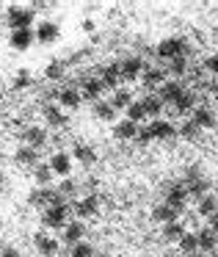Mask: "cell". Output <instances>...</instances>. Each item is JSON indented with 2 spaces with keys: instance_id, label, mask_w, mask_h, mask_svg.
Here are the masks:
<instances>
[{
  "instance_id": "1",
  "label": "cell",
  "mask_w": 218,
  "mask_h": 257,
  "mask_svg": "<svg viewBox=\"0 0 218 257\" xmlns=\"http://www.w3.org/2000/svg\"><path fill=\"white\" fill-rule=\"evenodd\" d=\"M69 213H72L69 202L45 207V210H42V227H45V229H64L69 224Z\"/></svg>"
},
{
  "instance_id": "2",
  "label": "cell",
  "mask_w": 218,
  "mask_h": 257,
  "mask_svg": "<svg viewBox=\"0 0 218 257\" xmlns=\"http://www.w3.org/2000/svg\"><path fill=\"white\" fill-rule=\"evenodd\" d=\"M188 39H182V36H168V39H163L160 45L155 47L157 58H163V61H171V58H179V56H188Z\"/></svg>"
},
{
  "instance_id": "3",
  "label": "cell",
  "mask_w": 218,
  "mask_h": 257,
  "mask_svg": "<svg viewBox=\"0 0 218 257\" xmlns=\"http://www.w3.org/2000/svg\"><path fill=\"white\" fill-rule=\"evenodd\" d=\"M182 183H185V191H188V196H196V199L207 196V191H210V183L204 180V174H201L199 166H190Z\"/></svg>"
},
{
  "instance_id": "4",
  "label": "cell",
  "mask_w": 218,
  "mask_h": 257,
  "mask_svg": "<svg viewBox=\"0 0 218 257\" xmlns=\"http://www.w3.org/2000/svg\"><path fill=\"white\" fill-rule=\"evenodd\" d=\"M6 23L12 31H23V28H34V9L25 6H9L6 12Z\"/></svg>"
},
{
  "instance_id": "5",
  "label": "cell",
  "mask_w": 218,
  "mask_h": 257,
  "mask_svg": "<svg viewBox=\"0 0 218 257\" xmlns=\"http://www.w3.org/2000/svg\"><path fill=\"white\" fill-rule=\"evenodd\" d=\"M61 202H67L61 194H58L56 188H34L28 194V205H34V207H50V205H61Z\"/></svg>"
},
{
  "instance_id": "6",
  "label": "cell",
  "mask_w": 218,
  "mask_h": 257,
  "mask_svg": "<svg viewBox=\"0 0 218 257\" xmlns=\"http://www.w3.org/2000/svg\"><path fill=\"white\" fill-rule=\"evenodd\" d=\"M23 144L25 147H31V150H42V147L50 141V136H47V130L45 127H39V124H31V127H25L23 130Z\"/></svg>"
},
{
  "instance_id": "7",
  "label": "cell",
  "mask_w": 218,
  "mask_h": 257,
  "mask_svg": "<svg viewBox=\"0 0 218 257\" xmlns=\"http://www.w3.org/2000/svg\"><path fill=\"white\" fill-rule=\"evenodd\" d=\"M69 207L78 213V218H89V216H94V213L100 210V199H97V194H86L83 199L69 202Z\"/></svg>"
},
{
  "instance_id": "8",
  "label": "cell",
  "mask_w": 218,
  "mask_h": 257,
  "mask_svg": "<svg viewBox=\"0 0 218 257\" xmlns=\"http://www.w3.org/2000/svg\"><path fill=\"white\" fill-rule=\"evenodd\" d=\"M34 36H36V42L39 45H53V42H58V36H61V28H58L56 23H39L34 28Z\"/></svg>"
},
{
  "instance_id": "9",
  "label": "cell",
  "mask_w": 218,
  "mask_h": 257,
  "mask_svg": "<svg viewBox=\"0 0 218 257\" xmlns=\"http://www.w3.org/2000/svg\"><path fill=\"white\" fill-rule=\"evenodd\" d=\"M182 94H185V86L179 83V80H166V83L157 89V97H160L163 105H166V102H171V105H174Z\"/></svg>"
},
{
  "instance_id": "10",
  "label": "cell",
  "mask_w": 218,
  "mask_h": 257,
  "mask_svg": "<svg viewBox=\"0 0 218 257\" xmlns=\"http://www.w3.org/2000/svg\"><path fill=\"white\" fill-rule=\"evenodd\" d=\"M100 80H102V86H105V89L116 91L119 89V80H122V67H119V61L105 64V67L100 69Z\"/></svg>"
},
{
  "instance_id": "11",
  "label": "cell",
  "mask_w": 218,
  "mask_h": 257,
  "mask_svg": "<svg viewBox=\"0 0 218 257\" xmlns=\"http://www.w3.org/2000/svg\"><path fill=\"white\" fill-rule=\"evenodd\" d=\"M34 246H36V251H39V257H53L58 251V240L53 238V235H47L45 229L34 235Z\"/></svg>"
},
{
  "instance_id": "12",
  "label": "cell",
  "mask_w": 218,
  "mask_h": 257,
  "mask_svg": "<svg viewBox=\"0 0 218 257\" xmlns=\"http://www.w3.org/2000/svg\"><path fill=\"white\" fill-rule=\"evenodd\" d=\"M36 42L34 36V28H23V31H12V36H9V45H12V50H20L25 53L31 45Z\"/></svg>"
},
{
  "instance_id": "13",
  "label": "cell",
  "mask_w": 218,
  "mask_h": 257,
  "mask_svg": "<svg viewBox=\"0 0 218 257\" xmlns=\"http://www.w3.org/2000/svg\"><path fill=\"white\" fill-rule=\"evenodd\" d=\"M42 113H45V122L50 124V127H67V122H69V116L64 113V108L53 105V102H45Z\"/></svg>"
},
{
  "instance_id": "14",
  "label": "cell",
  "mask_w": 218,
  "mask_h": 257,
  "mask_svg": "<svg viewBox=\"0 0 218 257\" xmlns=\"http://www.w3.org/2000/svg\"><path fill=\"white\" fill-rule=\"evenodd\" d=\"M149 133H152V139H157V141H168V139L177 136V127H174L168 119H152V122H149Z\"/></svg>"
},
{
  "instance_id": "15",
  "label": "cell",
  "mask_w": 218,
  "mask_h": 257,
  "mask_svg": "<svg viewBox=\"0 0 218 257\" xmlns=\"http://www.w3.org/2000/svg\"><path fill=\"white\" fill-rule=\"evenodd\" d=\"M119 67H122V80H135V78H141L144 69H146L138 56H130V58H124V61H119Z\"/></svg>"
},
{
  "instance_id": "16",
  "label": "cell",
  "mask_w": 218,
  "mask_h": 257,
  "mask_svg": "<svg viewBox=\"0 0 218 257\" xmlns=\"http://www.w3.org/2000/svg\"><path fill=\"white\" fill-rule=\"evenodd\" d=\"M185 199H188V191H185V183H174L166 194V205H171L177 213L185 210Z\"/></svg>"
},
{
  "instance_id": "17",
  "label": "cell",
  "mask_w": 218,
  "mask_h": 257,
  "mask_svg": "<svg viewBox=\"0 0 218 257\" xmlns=\"http://www.w3.org/2000/svg\"><path fill=\"white\" fill-rule=\"evenodd\" d=\"M83 235H86V227H83V221H69L67 227L61 229V243H67V246H75V243H80V240H83Z\"/></svg>"
},
{
  "instance_id": "18",
  "label": "cell",
  "mask_w": 218,
  "mask_h": 257,
  "mask_svg": "<svg viewBox=\"0 0 218 257\" xmlns=\"http://www.w3.org/2000/svg\"><path fill=\"white\" fill-rule=\"evenodd\" d=\"M47 163H50L53 174H58V177H69V172H72V155L69 152H56Z\"/></svg>"
},
{
  "instance_id": "19",
  "label": "cell",
  "mask_w": 218,
  "mask_h": 257,
  "mask_svg": "<svg viewBox=\"0 0 218 257\" xmlns=\"http://www.w3.org/2000/svg\"><path fill=\"white\" fill-rule=\"evenodd\" d=\"M14 163H17V166H25V169H36L39 166V150H31V147H20L17 152H14Z\"/></svg>"
},
{
  "instance_id": "20",
  "label": "cell",
  "mask_w": 218,
  "mask_h": 257,
  "mask_svg": "<svg viewBox=\"0 0 218 257\" xmlns=\"http://www.w3.org/2000/svg\"><path fill=\"white\" fill-rule=\"evenodd\" d=\"M105 91V86H102L100 78H86L83 86H80V97L89 102H100V94Z\"/></svg>"
},
{
  "instance_id": "21",
  "label": "cell",
  "mask_w": 218,
  "mask_h": 257,
  "mask_svg": "<svg viewBox=\"0 0 218 257\" xmlns=\"http://www.w3.org/2000/svg\"><path fill=\"white\" fill-rule=\"evenodd\" d=\"M190 122L199 130H210V127H215V111H212V108H196Z\"/></svg>"
},
{
  "instance_id": "22",
  "label": "cell",
  "mask_w": 218,
  "mask_h": 257,
  "mask_svg": "<svg viewBox=\"0 0 218 257\" xmlns=\"http://www.w3.org/2000/svg\"><path fill=\"white\" fill-rule=\"evenodd\" d=\"M141 80H144L146 89H160V86L166 83V69L146 67V69H144V75H141Z\"/></svg>"
},
{
  "instance_id": "23",
  "label": "cell",
  "mask_w": 218,
  "mask_h": 257,
  "mask_svg": "<svg viewBox=\"0 0 218 257\" xmlns=\"http://www.w3.org/2000/svg\"><path fill=\"white\" fill-rule=\"evenodd\" d=\"M56 100H58V105H61V108H69V111H72V108L80 105V100H83V97H80L78 89H72V86H64V89L58 91Z\"/></svg>"
},
{
  "instance_id": "24",
  "label": "cell",
  "mask_w": 218,
  "mask_h": 257,
  "mask_svg": "<svg viewBox=\"0 0 218 257\" xmlns=\"http://www.w3.org/2000/svg\"><path fill=\"white\" fill-rule=\"evenodd\" d=\"M152 221H160V224H168V221H179V213L174 210L171 205L160 202V205L152 207Z\"/></svg>"
},
{
  "instance_id": "25",
  "label": "cell",
  "mask_w": 218,
  "mask_h": 257,
  "mask_svg": "<svg viewBox=\"0 0 218 257\" xmlns=\"http://www.w3.org/2000/svg\"><path fill=\"white\" fill-rule=\"evenodd\" d=\"M72 161H80L83 166H94V163H97V150H94V147H89V144H75Z\"/></svg>"
},
{
  "instance_id": "26",
  "label": "cell",
  "mask_w": 218,
  "mask_h": 257,
  "mask_svg": "<svg viewBox=\"0 0 218 257\" xmlns=\"http://www.w3.org/2000/svg\"><path fill=\"white\" fill-rule=\"evenodd\" d=\"M196 240H199V251H215L218 249V235L210 227H201L196 232Z\"/></svg>"
},
{
  "instance_id": "27",
  "label": "cell",
  "mask_w": 218,
  "mask_h": 257,
  "mask_svg": "<svg viewBox=\"0 0 218 257\" xmlns=\"http://www.w3.org/2000/svg\"><path fill=\"white\" fill-rule=\"evenodd\" d=\"M113 136H116L119 141H135V136H138V124L122 119V122L113 124Z\"/></svg>"
},
{
  "instance_id": "28",
  "label": "cell",
  "mask_w": 218,
  "mask_h": 257,
  "mask_svg": "<svg viewBox=\"0 0 218 257\" xmlns=\"http://www.w3.org/2000/svg\"><path fill=\"white\" fill-rule=\"evenodd\" d=\"M91 113H94L100 122H113L116 119V108L111 105V100H100V102H94L91 105Z\"/></svg>"
},
{
  "instance_id": "29",
  "label": "cell",
  "mask_w": 218,
  "mask_h": 257,
  "mask_svg": "<svg viewBox=\"0 0 218 257\" xmlns=\"http://www.w3.org/2000/svg\"><path fill=\"white\" fill-rule=\"evenodd\" d=\"M124 119H127V122H133V124H138V127H141V122L146 119V111H144V105L133 100L127 108H124Z\"/></svg>"
},
{
  "instance_id": "30",
  "label": "cell",
  "mask_w": 218,
  "mask_h": 257,
  "mask_svg": "<svg viewBox=\"0 0 218 257\" xmlns=\"http://www.w3.org/2000/svg\"><path fill=\"white\" fill-rule=\"evenodd\" d=\"M177 246H179V251H182V254L193 257L196 251H199V240H196V232H185L182 238L177 240Z\"/></svg>"
},
{
  "instance_id": "31",
  "label": "cell",
  "mask_w": 218,
  "mask_h": 257,
  "mask_svg": "<svg viewBox=\"0 0 218 257\" xmlns=\"http://www.w3.org/2000/svg\"><path fill=\"white\" fill-rule=\"evenodd\" d=\"M141 105H144L146 116H160V113H163V102H160V97H157V94H146L144 100H141Z\"/></svg>"
},
{
  "instance_id": "32",
  "label": "cell",
  "mask_w": 218,
  "mask_h": 257,
  "mask_svg": "<svg viewBox=\"0 0 218 257\" xmlns=\"http://www.w3.org/2000/svg\"><path fill=\"white\" fill-rule=\"evenodd\" d=\"M182 235H185V224H182V221H168V224H163V238H166V240H174V243H177Z\"/></svg>"
},
{
  "instance_id": "33",
  "label": "cell",
  "mask_w": 218,
  "mask_h": 257,
  "mask_svg": "<svg viewBox=\"0 0 218 257\" xmlns=\"http://www.w3.org/2000/svg\"><path fill=\"white\" fill-rule=\"evenodd\" d=\"M130 102H133V91H130V89H122V86H119V89L113 91V97H111V105L116 108V111H119V108L124 111Z\"/></svg>"
},
{
  "instance_id": "34",
  "label": "cell",
  "mask_w": 218,
  "mask_h": 257,
  "mask_svg": "<svg viewBox=\"0 0 218 257\" xmlns=\"http://www.w3.org/2000/svg\"><path fill=\"white\" fill-rule=\"evenodd\" d=\"M28 86H34V75H31V69H17V75H14V80H12V89L23 91V89H28Z\"/></svg>"
},
{
  "instance_id": "35",
  "label": "cell",
  "mask_w": 218,
  "mask_h": 257,
  "mask_svg": "<svg viewBox=\"0 0 218 257\" xmlns=\"http://www.w3.org/2000/svg\"><path fill=\"white\" fill-rule=\"evenodd\" d=\"M196 210H199V216L210 218L212 213L218 210V199H215V196H210V194H207V196H201V199H199V205H196Z\"/></svg>"
},
{
  "instance_id": "36",
  "label": "cell",
  "mask_w": 218,
  "mask_h": 257,
  "mask_svg": "<svg viewBox=\"0 0 218 257\" xmlns=\"http://www.w3.org/2000/svg\"><path fill=\"white\" fill-rule=\"evenodd\" d=\"M174 111H177V113H188V111H196V94H190V91L185 89V94L179 97L177 102H174Z\"/></svg>"
},
{
  "instance_id": "37",
  "label": "cell",
  "mask_w": 218,
  "mask_h": 257,
  "mask_svg": "<svg viewBox=\"0 0 218 257\" xmlns=\"http://www.w3.org/2000/svg\"><path fill=\"white\" fill-rule=\"evenodd\" d=\"M34 177H36V183H39V188H47V185H50V180H53L50 163H39V166L34 169Z\"/></svg>"
},
{
  "instance_id": "38",
  "label": "cell",
  "mask_w": 218,
  "mask_h": 257,
  "mask_svg": "<svg viewBox=\"0 0 218 257\" xmlns=\"http://www.w3.org/2000/svg\"><path fill=\"white\" fill-rule=\"evenodd\" d=\"M166 72H171L174 80H179L185 72H188V58H182V56H179V58H171V61H168V69H166Z\"/></svg>"
},
{
  "instance_id": "39",
  "label": "cell",
  "mask_w": 218,
  "mask_h": 257,
  "mask_svg": "<svg viewBox=\"0 0 218 257\" xmlns=\"http://www.w3.org/2000/svg\"><path fill=\"white\" fill-rule=\"evenodd\" d=\"M69 257H94V246L86 243V240H80V243L69 246Z\"/></svg>"
},
{
  "instance_id": "40",
  "label": "cell",
  "mask_w": 218,
  "mask_h": 257,
  "mask_svg": "<svg viewBox=\"0 0 218 257\" xmlns=\"http://www.w3.org/2000/svg\"><path fill=\"white\" fill-rule=\"evenodd\" d=\"M179 136H182L185 141H199V139H201V130H199V127H196V124L188 119V122H185L182 127H179Z\"/></svg>"
},
{
  "instance_id": "41",
  "label": "cell",
  "mask_w": 218,
  "mask_h": 257,
  "mask_svg": "<svg viewBox=\"0 0 218 257\" xmlns=\"http://www.w3.org/2000/svg\"><path fill=\"white\" fill-rule=\"evenodd\" d=\"M45 78L47 80H61L64 78V61H50L45 67Z\"/></svg>"
},
{
  "instance_id": "42",
  "label": "cell",
  "mask_w": 218,
  "mask_h": 257,
  "mask_svg": "<svg viewBox=\"0 0 218 257\" xmlns=\"http://www.w3.org/2000/svg\"><path fill=\"white\" fill-rule=\"evenodd\" d=\"M58 194L64 196V199H72L75 196V191H78V183H75V180H69V177H64V183H58Z\"/></svg>"
},
{
  "instance_id": "43",
  "label": "cell",
  "mask_w": 218,
  "mask_h": 257,
  "mask_svg": "<svg viewBox=\"0 0 218 257\" xmlns=\"http://www.w3.org/2000/svg\"><path fill=\"white\" fill-rule=\"evenodd\" d=\"M149 141H152L149 127H138V136H135V144H138V147H146Z\"/></svg>"
},
{
  "instance_id": "44",
  "label": "cell",
  "mask_w": 218,
  "mask_h": 257,
  "mask_svg": "<svg viewBox=\"0 0 218 257\" xmlns=\"http://www.w3.org/2000/svg\"><path fill=\"white\" fill-rule=\"evenodd\" d=\"M204 69L210 75H215L218 78V53H212V56H207V61H204Z\"/></svg>"
},
{
  "instance_id": "45",
  "label": "cell",
  "mask_w": 218,
  "mask_h": 257,
  "mask_svg": "<svg viewBox=\"0 0 218 257\" xmlns=\"http://www.w3.org/2000/svg\"><path fill=\"white\" fill-rule=\"evenodd\" d=\"M0 257H23V254H20V249H17V246L6 243V246H0Z\"/></svg>"
},
{
  "instance_id": "46",
  "label": "cell",
  "mask_w": 218,
  "mask_h": 257,
  "mask_svg": "<svg viewBox=\"0 0 218 257\" xmlns=\"http://www.w3.org/2000/svg\"><path fill=\"white\" fill-rule=\"evenodd\" d=\"M207 227H210V229H212V232H215V235H218V210H215V213H212V216H210V218H207Z\"/></svg>"
},
{
  "instance_id": "47",
  "label": "cell",
  "mask_w": 218,
  "mask_h": 257,
  "mask_svg": "<svg viewBox=\"0 0 218 257\" xmlns=\"http://www.w3.org/2000/svg\"><path fill=\"white\" fill-rule=\"evenodd\" d=\"M94 188H97V180H86V191H89V194H94Z\"/></svg>"
},
{
  "instance_id": "48",
  "label": "cell",
  "mask_w": 218,
  "mask_h": 257,
  "mask_svg": "<svg viewBox=\"0 0 218 257\" xmlns=\"http://www.w3.org/2000/svg\"><path fill=\"white\" fill-rule=\"evenodd\" d=\"M31 6H36V9H50L53 3H45V0H36V3H31Z\"/></svg>"
},
{
  "instance_id": "49",
  "label": "cell",
  "mask_w": 218,
  "mask_h": 257,
  "mask_svg": "<svg viewBox=\"0 0 218 257\" xmlns=\"http://www.w3.org/2000/svg\"><path fill=\"white\" fill-rule=\"evenodd\" d=\"M83 31H89V34H91V31H94V23H91V20H86V23H83Z\"/></svg>"
},
{
  "instance_id": "50",
  "label": "cell",
  "mask_w": 218,
  "mask_h": 257,
  "mask_svg": "<svg viewBox=\"0 0 218 257\" xmlns=\"http://www.w3.org/2000/svg\"><path fill=\"white\" fill-rule=\"evenodd\" d=\"M0 183H6V174H3V169H0Z\"/></svg>"
},
{
  "instance_id": "51",
  "label": "cell",
  "mask_w": 218,
  "mask_h": 257,
  "mask_svg": "<svg viewBox=\"0 0 218 257\" xmlns=\"http://www.w3.org/2000/svg\"><path fill=\"white\" fill-rule=\"evenodd\" d=\"M0 102H3V89H0Z\"/></svg>"
}]
</instances>
